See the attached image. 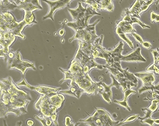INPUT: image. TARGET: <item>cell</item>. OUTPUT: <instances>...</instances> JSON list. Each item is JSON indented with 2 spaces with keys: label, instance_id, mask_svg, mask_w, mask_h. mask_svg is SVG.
<instances>
[{
  "label": "cell",
  "instance_id": "f1b7e54d",
  "mask_svg": "<svg viewBox=\"0 0 159 126\" xmlns=\"http://www.w3.org/2000/svg\"><path fill=\"white\" fill-rule=\"evenodd\" d=\"M139 117V114L130 116L129 117L125 120H124L123 121L120 122L118 124L115 126H120L121 125H123V124H125V123H127L131 122H133L134 120H136V119H138V118Z\"/></svg>",
  "mask_w": 159,
  "mask_h": 126
},
{
  "label": "cell",
  "instance_id": "60d3db41",
  "mask_svg": "<svg viewBox=\"0 0 159 126\" xmlns=\"http://www.w3.org/2000/svg\"><path fill=\"white\" fill-rule=\"evenodd\" d=\"M142 47L145 48L149 49L151 48V44L149 42H143V43L141 44Z\"/></svg>",
  "mask_w": 159,
  "mask_h": 126
},
{
  "label": "cell",
  "instance_id": "8d00e7d4",
  "mask_svg": "<svg viewBox=\"0 0 159 126\" xmlns=\"http://www.w3.org/2000/svg\"><path fill=\"white\" fill-rule=\"evenodd\" d=\"M140 122L142 124H149L150 126H154L155 124L154 120L152 118H147V119H144L143 120H140Z\"/></svg>",
  "mask_w": 159,
  "mask_h": 126
},
{
  "label": "cell",
  "instance_id": "6da1fadb",
  "mask_svg": "<svg viewBox=\"0 0 159 126\" xmlns=\"http://www.w3.org/2000/svg\"><path fill=\"white\" fill-rule=\"evenodd\" d=\"M32 100L28 93L17 88L11 77L0 81V118L10 113L16 116L26 114L27 105Z\"/></svg>",
  "mask_w": 159,
  "mask_h": 126
},
{
  "label": "cell",
  "instance_id": "52a82bcc",
  "mask_svg": "<svg viewBox=\"0 0 159 126\" xmlns=\"http://www.w3.org/2000/svg\"><path fill=\"white\" fill-rule=\"evenodd\" d=\"M35 107L38 110L40 111L43 116L51 118L54 115H58L57 113L59 111L50 103L47 95H41L35 103Z\"/></svg>",
  "mask_w": 159,
  "mask_h": 126
},
{
  "label": "cell",
  "instance_id": "7c38bea8",
  "mask_svg": "<svg viewBox=\"0 0 159 126\" xmlns=\"http://www.w3.org/2000/svg\"><path fill=\"white\" fill-rule=\"evenodd\" d=\"M17 6V8L23 10L24 12H33L36 10H42V7L41 6L40 1H31V0H24V1H13Z\"/></svg>",
  "mask_w": 159,
  "mask_h": 126
},
{
  "label": "cell",
  "instance_id": "c3c4849f",
  "mask_svg": "<svg viewBox=\"0 0 159 126\" xmlns=\"http://www.w3.org/2000/svg\"><path fill=\"white\" fill-rule=\"evenodd\" d=\"M70 126H75V124L73 122H72V124Z\"/></svg>",
  "mask_w": 159,
  "mask_h": 126
},
{
  "label": "cell",
  "instance_id": "30bf717a",
  "mask_svg": "<svg viewBox=\"0 0 159 126\" xmlns=\"http://www.w3.org/2000/svg\"><path fill=\"white\" fill-rule=\"evenodd\" d=\"M47 2L50 6L49 12L43 17V20L50 18L52 21H54L53 16L54 12L57 10L64 8L66 7L69 6L71 0H58V1H43Z\"/></svg>",
  "mask_w": 159,
  "mask_h": 126
},
{
  "label": "cell",
  "instance_id": "1f68e13d",
  "mask_svg": "<svg viewBox=\"0 0 159 126\" xmlns=\"http://www.w3.org/2000/svg\"><path fill=\"white\" fill-rule=\"evenodd\" d=\"M141 109H142V111L145 114V116L142 118L139 117L138 119H139L140 120H143L144 119H147V118H151V116H152V114H153V112L150 110L148 108H142Z\"/></svg>",
  "mask_w": 159,
  "mask_h": 126
},
{
  "label": "cell",
  "instance_id": "f35d334b",
  "mask_svg": "<svg viewBox=\"0 0 159 126\" xmlns=\"http://www.w3.org/2000/svg\"><path fill=\"white\" fill-rule=\"evenodd\" d=\"M130 34L134 37V38L135 39V40L139 43L141 44L143 43L144 41H143L142 37L140 35H138V34L135 33H133Z\"/></svg>",
  "mask_w": 159,
  "mask_h": 126
},
{
  "label": "cell",
  "instance_id": "277c9868",
  "mask_svg": "<svg viewBox=\"0 0 159 126\" xmlns=\"http://www.w3.org/2000/svg\"><path fill=\"white\" fill-rule=\"evenodd\" d=\"M96 111L93 115L79 122L85 123L89 126H115L118 124L119 121H115L111 116L105 109L95 108Z\"/></svg>",
  "mask_w": 159,
  "mask_h": 126
},
{
  "label": "cell",
  "instance_id": "4316f807",
  "mask_svg": "<svg viewBox=\"0 0 159 126\" xmlns=\"http://www.w3.org/2000/svg\"><path fill=\"white\" fill-rule=\"evenodd\" d=\"M23 19L25 20L29 25L37 23V22L35 21V16L33 12H24V17Z\"/></svg>",
  "mask_w": 159,
  "mask_h": 126
},
{
  "label": "cell",
  "instance_id": "8992f818",
  "mask_svg": "<svg viewBox=\"0 0 159 126\" xmlns=\"http://www.w3.org/2000/svg\"><path fill=\"white\" fill-rule=\"evenodd\" d=\"M74 59L78 62L84 67V73L89 74L90 70L94 68L100 70H102L104 68H105V65H100L95 63L94 59L89 58L82 52L79 48H78Z\"/></svg>",
  "mask_w": 159,
  "mask_h": 126
},
{
  "label": "cell",
  "instance_id": "ee69618b",
  "mask_svg": "<svg viewBox=\"0 0 159 126\" xmlns=\"http://www.w3.org/2000/svg\"><path fill=\"white\" fill-rule=\"evenodd\" d=\"M64 34H65V30L64 29H61L59 30V34L60 36H63V35H64Z\"/></svg>",
  "mask_w": 159,
  "mask_h": 126
},
{
  "label": "cell",
  "instance_id": "d590c367",
  "mask_svg": "<svg viewBox=\"0 0 159 126\" xmlns=\"http://www.w3.org/2000/svg\"><path fill=\"white\" fill-rule=\"evenodd\" d=\"M136 91L133 90L132 89L127 90L124 91V100H128V97L130 96L132 94H136Z\"/></svg>",
  "mask_w": 159,
  "mask_h": 126
},
{
  "label": "cell",
  "instance_id": "7a4b0ae2",
  "mask_svg": "<svg viewBox=\"0 0 159 126\" xmlns=\"http://www.w3.org/2000/svg\"><path fill=\"white\" fill-rule=\"evenodd\" d=\"M59 69L65 75L64 79L59 82L60 84H62L64 81L68 80L73 81L80 88L84 91L85 93L89 95L100 94L103 90L100 82L98 83L93 81L89 76V74H85L84 72H80L73 75L68 70H65L61 68H59Z\"/></svg>",
  "mask_w": 159,
  "mask_h": 126
},
{
  "label": "cell",
  "instance_id": "484cf974",
  "mask_svg": "<svg viewBox=\"0 0 159 126\" xmlns=\"http://www.w3.org/2000/svg\"><path fill=\"white\" fill-rule=\"evenodd\" d=\"M35 118L38 120L41 123L42 126H52L53 124V122L52 121L51 118L43 116V114H41L39 116H34Z\"/></svg>",
  "mask_w": 159,
  "mask_h": 126
},
{
  "label": "cell",
  "instance_id": "3957f363",
  "mask_svg": "<svg viewBox=\"0 0 159 126\" xmlns=\"http://www.w3.org/2000/svg\"><path fill=\"white\" fill-rule=\"evenodd\" d=\"M69 13L73 19V22H68L67 25L73 30L83 29L89 25V20L93 16L101 15L92 9L89 6L84 7L81 2L76 9H68Z\"/></svg>",
  "mask_w": 159,
  "mask_h": 126
},
{
  "label": "cell",
  "instance_id": "e575fe53",
  "mask_svg": "<svg viewBox=\"0 0 159 126\" xmlns=\"http://www.w3.org/2000/svg\"><path fill=\"white\" fill-rule=\"evenodd\" d=\"M147 71H151L158 75L159 76V67L155 65L154 64H152V65H150L148 68L146 69Z\"/></svg>",
  "mask_w": 159,
  "mask_h": 126
},
{
  "label": "cell",
  "instance_id": "ffe728a7",
  "mask_svg": "<svg viewBox=\"0 0 159 126\" xmlns=\"http://www.w3.org/2000/svg\"><path fill=\"white\" fill-rule=\"evenodd\" d=\"M124 43L120 42L114 49L112 50H108L109 54L113 58L115 63H120V59L122 58V53L123 51Z\"/></svg>",
  "mask_w": 159,
  "mask_h": 126
},
{
  "label": "cell",
  "instance_id": "ac0fdd59",
  "mask_svg": "<svg viewBox=\"0 0 159 126\" xmlns=\"http://www.w3.org/2000/svg\"><path fill=\"white\" fill-rule=\"evenodd\" d=\"M120 61H127V62H133V61L146 62V60L141 55V49L138 48L129 54L123 55Z\"/></svg>",
  "mask_w": 159,
  "mask_h": 126
},
{
  "label": "cell",
  "instance_id": "83f0119b",
  "mask_svg": "<svg viewBox=\"0 0 159 126\" xmlns=\"http://www.w3.org/2000/svg\"><path fill=\"white\" fill-rule=\"evenodd\" d=\"M82 2L89 5L96 12H98V11L100 10V6L96 1H82Z\"/></svg>",
  "mask_w": 159,
  "mask_h": 126
},
{
  "label": "cell",
  "instance_id": "5b68a950",
  "mask_svg": "<svg viewBox=\"0 0 159 126\" xmlns=\"http://www.w3.org/2000/svg\"><path fill=\"white\" fill-rule=\"evenodd\" d=\"M99 21L100 19H98L93 24H89L84 29L75 31V35L69 39V42L71 43L74 40L78 39L79 41H84L93 44L95 40L99 37L96 34L95 28V26Z\"/></svg>",
  "mask_w": 159,
  "mask_h": 126
},
{
  "label": "cell",
  "instance_id": "4dcf8cb0",
  "mask_svg": "<svg viewBox=\"0 0 159 126\" xmlns=\"http://www.w3.org/2000/svg\"><path fill=\"white\" fill-rule=\"evenodd\" d=\"M118 36H119V37L121 39H122L123 41L125 42L129 46L130 48L134 49V44H133V42L129 40V38L127 37V35L125 34H121L118 35Z\"/></svg>",
  "mask_w": 159,
  "mask_h": 126
},
{
  "label": "cell",
  "instance_id": "44dd1931",
  "mask_svg": "<svg viewBox=\"0 0 159 126\" xmlns=\"http://www.w3.org/2000/svg\"><path fill=\"white\" fill-rule=\"evenodd\" d=\"M116 80L120 84V86L123 88V91H124L127 90H130L134 87H137L138 86V85L134 84L125 77L118 78Z\"/></svg>",
  "mask_w": 159,
  "mask_h": 126
},
{
  "label": "cell",
  "instance_id": "7402d4cb",
  "mask_svg": "<svg viewBox=\"0 0 159 126\" xmlns=\"http://www.w3.org/2000/svg\"><path fill=\"white\" fill-rule=\"evenodd\" d=\"M96 1L100 6V10H106L108 12L113 11L114 6L111 0H99Z\"/></svg>",
  "mask_w": 159,
  "mask_h": 126
},
{
  "label": "cell",
  "instance_id": "603a6c76",
  "mask_svg": "<svg viewBox=\"0 0 159 126\" xmlns=\"http://www.w3.org/2000/svg\"><path fill=\"white\" fill-rule=\"evenodd\" d=\"M68 70L71 72L72 74L74 75L78 72H84V67L78 62L73 59L71 61L70 67Z\"/></svg>",
  "mask_w": 159,
  "mask_h": 126
},
{
  "label": "cell",
  "instance_id": "5bb4252c",
  "mask_svg": "<svg viewBox=\"0 0 159 126\" xmlns=\"http://www.w3.org/2000/svg\"><path fill=\"white\" fill-rule=\"evenodd\" d=\"M16 21L15 17L9 12L0 15V33L10 32L11 25Z\"/></svg>",
  "mask_w": 159,
  "mask_h": 126
},
{
  "label": "cell",
  "instance_id": "e0dca14e",
  "mask_svg": "<svg viewBox=\"0 0 159 126\" xmlns=\"http://www.w3.org/2000/svg\"><path fill=\"white\" fill-rule=\"evenodd\" d=\"M28 25H29L28 23L24 19L20 22H17L16 21L11 25L9 31L15 36L20 37L24 39L25 37L22 34V32L24 27Z\"/></svg>",
  "mask_w": 159,
  "mask_h": 126
},
{
  "label": "cell",
  "instance_id": "74e56055",
  "mask_svg": "<svg viewBox=\"0 0 159 126\" xmlns=\"http://www.w3.org/2000/svg\"><path fill=\"white\" fill-rule=\"evenodd\" d=\"M151 21L152 23L154 22H159V15H157L155 12H151Z\"/></svg>",
  "mask_w": 159,
  "mask_h": 126
},
{
  "label": "cell",
  "instance_id": "8fae6325",
  "mask_svg": "<svg viewBox=\"0 0 159 126\" xmlns=\"http://www.w3.org/2000/svg\"><path fill=\"white\" fill-rule=\"evenodd\" d=\"M17 86H25L32 91H37L41 95H47L51 94L52 92H58L61 90L60 88H53L51 86H32L28 84L26 81L23 78L22 80L20 83L17 84Z\"/></svg>",
  "mask_w": 159,
  "mask_h": 126
},
{
  "label": "cell",
  "instance_id": "f546056e",
  "mask_svg": "<svg viewBox=\"0 0 159 126\" xmlns=\"http://www.w3.org/2000/svg\"><path fill=\"white\" fill-rule=\"evenodd\" d=\"M159 100L157 99H154L151 100V104L148 107L150 110L152 112H155L157 111L158 108V105L159 104Z\"/></svg>",
  "mask_w": 159,
  "mask_h": 126
},
{
  "label": "cell",
  "instance_id": "bcb514c9",
  "mask_svg": "<svg viewBox=\"0 0 159 126\" xmlns=\"http://www.w3.org/2000/svg\"><path fill=\"white\" fill-rule=\"evenodd\" d=\"M154 120L155 124H156L157 125H159V118H157V119H154Z\"/></svg>",
  "mask_w": 159,
  "mask_h": 126
},
{
  "label": "cell",
  "instance_id": "f6af8a7d",
  "mask_svg": "<svg viewBox=\"0 0 159 126\" xmlns=\"http://www.w3.org/2000/svg\"><path fill=\"white\" fill-rule=\"evenodd\" d=\"M154 90L159 91V84H158V85L154 86Z\"/></svg>",
  "mask_w": 159,
  "mask_h": 126
},
{
  "label": "cell",
  "instance_id": "4fadbf2b",
  "mask_svg": "<svg viewBox=\"0 0 159 126\" xmlns=\"http://www.w3.org/2000/svg\"><path fill=\"white\" fill-rule=\"evenodd\" d=\"M110 76L112 79V83L110 85H107L104 83L100 82L101 86L103 88V90L102 91L100 92V94L102 96L103 99L104 100L106 101V102L110 103V104L111 103V102H112L111 99L112 97V91H111V88L113 86H115L117 89H119L120 87L121 86L120 84L115 79L113 76L111 74Z\"/></svg>",
  "mask_w": 159,
  "mask_h": 126
},
{
  "label": "cell",
  "instance_id": "2e32d148",
  "mask_svg": "<svg viewBox=\"0 0 159 126\" xmlns=\"http://www.w3.org/2000/svg\"><path fill=\"white\" fill-rule=\"evenodd\" d=\"M58 93L75 96L77 99H79L82 94L85 93V92L83 89L80 88L77 84L74 81H71L69 89L66 90L60 91Z\"/></svg>",
  "mask_w": 159,
  "mask_h": 126
},
{
  "label": "cell",
  "instance_id": "d6986e66",
  "mask_svg": "<svg viewBox=\"0 0 159 126\" xmlns=\"http://www.w3.org/2000/svg\"><path fill=\"white\" fill-rule=\"evenodd\" d=\"M117 25L116 28V33L118 34H131L136 32V30L134 29L133 25L129 22L121 21L117 22Z\"/></svg>",
  "mask_w": 159,
  "mask_h": 126
},
{
  "label": "cell",
  "instance_id": "7dc6e473",
  "mask_svg": "<svg viewBox=\"0 0 159 126\" xmlns=\"http://www.w3.org/2000/svg\"><path fill=\"white\" fill-rule=\"evenodd\" d=\"M154 92L156 95H159V91H154Z\"/></svg>",
  "mask_w": 159,
  "mask_h": 126
},
{
  "label": "cell",
  "instance_id": "b9f144b4",
  "mask_svg": "<svg viewBox=\"0 0 159 126\" xmlns=\"http://www.w3.org/2000/svg\"><path fill=\"white\" fill-rule=\"evenodd\" d=\"M27 125H28V126H34V121L32 120H31V119H29V120H27Z\"/></svg>",
  "mask_w": 159,
  "mask_h": 126
},
{
  "label": "cell",
  "instance_id": "d4e9b609",
  "mask_svg": "<svg viewBox=\"0 0 159 126\" xmlns=\"http://www.w3.org/2000/svg\"><path fill=\"white\" fill-rule=\"evenodd\" d=\"M129 68L125 69H123V68L120 70V72H121L123 75H124L125 78H126L128 80L130 81L131 82H133L134 84L138 85V80L135 77L134 74L131 73L130 72H129L128 70Z\"/></svg>",
  "mask_w": 159,
  "mask_h": 126
},
{
  "label": "cell",
  "instance_id": "681fc988",
  "mask_svg": "<svg viewBox=\"0 0 159 126\" xmlns=\"http://www.w3.org/2000/svg\"><path fill=\"white\" fill-rule=\"evenodd\" d=\"M80 124V122L77 123H76V124H75V126H78L79 124Z\"/></svg>",
  "mask_w": 159,
  "mask_h": 126
},
{
  "label": "cell",
  "instance_id": "9c48e42d",
  "mask_svg": "<svg viewBox=\"0 0 159 126\" xmlns=\"http://www.w3.org/2000/svg\"><path fill=\"white\" fill-rule=\"evenodd\" d=\"M7 66H10V69L15 68L20 70L23 75L25 73L27 69H32L34 70H36L34 63L21 60V56L19 50L15 58L7 63Z\"/></svg>",
  "mask_w": 159,
  "mask_h": 126
},
{
  "label": "cell",
  "instance_id": "cb8c5ba5",
  "mask_svg": "<svg viewBox=\"0 0 159 126\" xmlns=\"http://www.w3.org/2000/svg\"><path fill=\"white\" fill-rule=\"evenodd\" d=\"M122 21L128 22L132 25H133V24H139L143 29H144V28H150V27L149 26L145 25V24L142 23V22L140 21L138 18H135V17H130V16H128V15H125L123 17Z\"/></svg>",
  "mask_w": 159,
  "mask_h": 126
},
{
  "label": "cell",
  "instance_id": "836d02e7",
  "mask_svg": "<svg viewBox=\"0 0 159 126\" xmlns=\"http://www.w3.org/2000/svg\"><path fill=\"white\" fill-rule=\"evenodd\" d=\"M114 102L115 103H117V104L119 105L122 106L124 107L125 109H127L129 111H131V108L129 107V105L128 104V100H123L118 101L117 100H114Z\"/></svg>",
  "mask_w": 159,
  "mask_h": 126
},
{
  "label": "cell",
  "instance_id": "ba28073f",
  "mask_svg": "<svg viewBox=\"0 0 159 126\" xmlns=\"http://www.w3.org/2000/svg\"><path fill=\"white\" fill-rule=\"evenodd\" d=\"M135 77H138L141 80L143 86L142 87L139 89V94H142L146 91H152V95L155 94L154 90L155 78L153 73L150 72H139L134 74Z\"/></svg>",
  "mask_w": 159,
  "mask_h": 126
},
{
  "label": "cell",
  "instance_id": "7bdbcfd3",
  "mask_svg": "<svg viewBox=\"0 0 159 126\" xmlns=\"http://www.w3.org/2000/svg\"><path fill=\"white\" fill-rule=\"evenodd\" d=\"M22 124V122L21 121H18V122L16 124V126H21ZM4 126H7V123L6 122L5 120H4Z\"/></svg>",
  "mask_w": 159,
  "mask_h": 126
},
{
  "label": "cell",
  "instance_id": "9a60e30c",
  "mask_svg": "<svg viewBox=\"0 0 159 126\" xmlns=\"http://www.w3.org/2000/svg\"><path fill=\"white\" fill-rule=\"evenodd\" d=\"M16 36L11 32L0 33V46L2 47V50L9 52V47L16 40Z\"/></svg>",
  "mask_w": 159,
  "mask_h": 126
},
{
  "label": "cell",
  "instance_id": "ab89813d",
  "mask_svg": "<svg viewBox=\"0 0 159 126\" xmlns=\"http://www.w3.org/2000/svg\"><path fill=\"white\" fill-rule=\"evenodd\" d=\"M72 122L71 121V118L69 116H67L65 118V125L66 126H70Z\"/></svg>",
  "mask_w": 159,
  "mask_h": 126
},
{
  "label": "cell",
  "instance_id": "d6a6232c",
  "mask_svg": "<svg viewBox=\"0 0 159 126\" xmlns=\"http://www.w3.org/2000/svg\"><path fill=\"white\" fill-rule=\"evenodd\" d=\"M152 54L154 58V63L155 65L159 67V49L157 50H152Z\"/></svg>",
  "mask_w": 159,
  "mask_h": 126
}]
</instances>
